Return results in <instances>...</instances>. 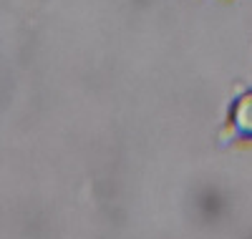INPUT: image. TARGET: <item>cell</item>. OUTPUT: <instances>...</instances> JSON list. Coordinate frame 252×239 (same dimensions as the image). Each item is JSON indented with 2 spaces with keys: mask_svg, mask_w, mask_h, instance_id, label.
<instances>
[{
  "mask_svg": "<svg viewBox=\"0 0 252 239\" xmlns=\"http://www.w3.org/2000/svg\"><path fill=\"white\" fill-rule=\"evenodd\" d=\"M229 128H232V139H247L252 141V91L237 98L229 114Z\"/></svg>",
  "mask_w": 252,
  "mask_h": 239,
  "instance_id": "cell-1",
  "label": "cell"
}]
</instances>
